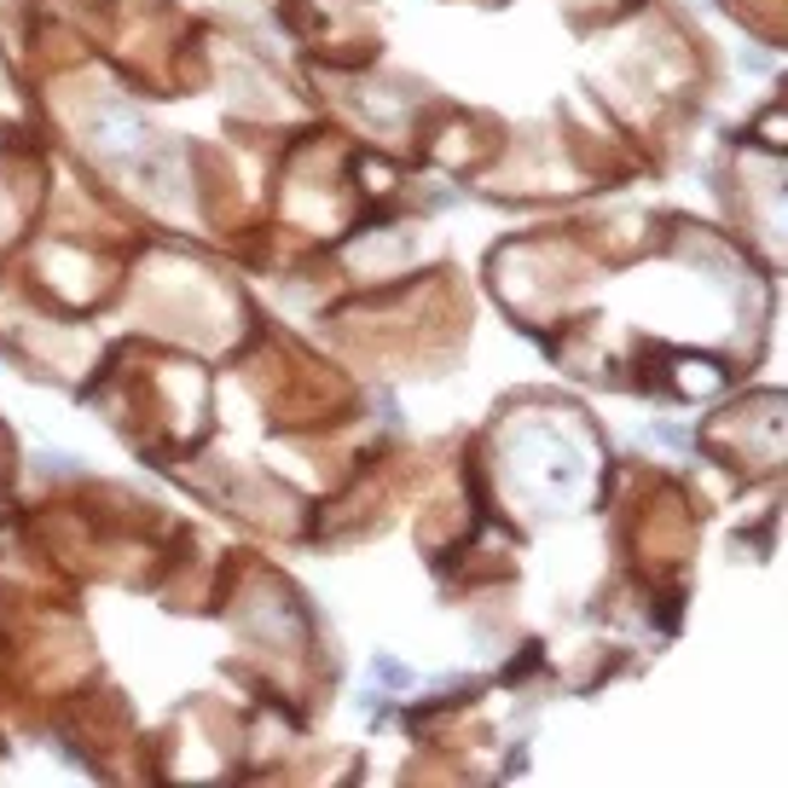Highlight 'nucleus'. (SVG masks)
Segmentation results:
<instances>
[]
</instances>
